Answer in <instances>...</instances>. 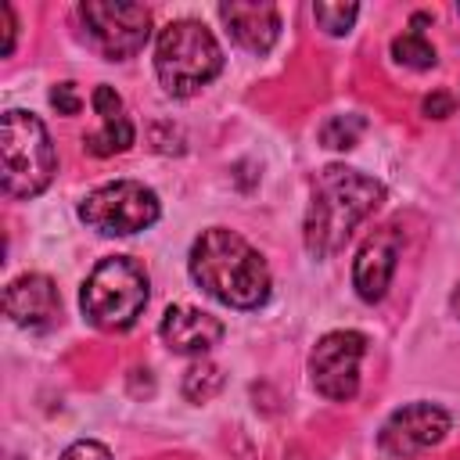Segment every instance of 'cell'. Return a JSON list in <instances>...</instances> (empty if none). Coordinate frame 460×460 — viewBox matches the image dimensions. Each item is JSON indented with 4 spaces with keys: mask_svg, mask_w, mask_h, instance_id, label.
Segmentation results:
<instances>
[{
    "mask_svg": "<svg viewBox=\"0 0 460 460\" xmlns=\"http://www.w3.org/2000/svg\"><path fill=\"white\" fill-rule=\"evenodd\" d=\"M162 216L158 194L137 180H115L104 183L97 190H90L79 201V219L104 234V237H126V234H140L147 226H155Z\"/></svg>",
    "mask_w": 460,
    "mask_h": 460,
    "instance_id": "6",
    "label": "cell"
},
{
    "mask_svg": "<svg viewBox=\"0 0 460 460\" xmlns=\"http://www.w3.org/2000/svg\"><path fill=\"white\" fill-rule=\"evenodd\" d=\"M313 18L327 36H345L352 22L359 18V7L356 4H313Z\"/></svg>",
    "mask_w": 460,
    "mask_h": 460,
    "instance_id": "18",
    "label": "cell"
},
{
    "mask_svg": "<svg viewBox=\"0 0 460 460\" xmlns=\"http://www.w3.org/2000/svg\"><path fill=\"white\" fill-rule=\"evenodd\" d=\"M449 111H453V97L449 93H435V97L424 101V115L428 119H446Z\"/></svg>",
    "mask_w": 460,
    "mask_h": 460,
    "instance_id": "22",
    "label": "cell"
},
{
    "mask_svg": "<svg viewBox=\"0 0 460 460\" xmlns=\"http://www.w3.org/2000/svg\"><path fill=\"white\" fill-rule=\"evenodd\" d=\"M4 313H7L11 323H18L25 331H47L61 313L58 284L47 273L14 277L7 284V291H4Z\"/></svg>",
    "mask_w": 460,
    "mask_h": 460,
    "instance_id": "11",
    "label": "cell"
},
{
    "mask_svg": "<svg viewBox=\"0 0 460 460\" xmlns=\"http://www.w3.org/2000/svg\"><path fill=\"white\" fill-rule=\"evenodd\" d=\"M79 22H83L86 43L108 61H126V58L140 54L151 36V11L144 4L83 0Z\"/></svg>",
    "mask_w": 460,
    "mask_h": 460,
    "instance_id": "7",
    "label": "cell"
},
{
    "mask_svg": "<svg viewBox=\"0 0 460 460\" xmlns=\"http://www.w3.org/2000/svg\"><path fill=\"white\" fill-rule=\"evenodd\" d=\"M385 201V183L349 169L327 165L313 180V198L305 208V248L313 259H327L345 248L352 230Z\"/></svg>",
    "mask_w": 460,
    "mask_h": 460,
    "instance_id": "2",
    "label": "cell"
},
{
    "mask_svg": "<svg viewBox=\"0 0 460 460\" xmlns=\"http://www.w3.org/2000/svg\"><path fill=\"white\" fill-rule=\"evenodd\" d=\"M61 460H115V456H111V449H108L104 442H97V438H79V442H72V446L61 453Z\"/></svg>",
    "mask_w": 460,
    "mask_h": 460,
    "instance_id": "19",
    "label": "cell"
},
{
    "mask_svg": "<svg viewBox=\"0 0 460 460\" xmlns=\"http://www.w3.org/2000/svg\"><path fill=\"white\" fill-rule=\"evenodd\" d=\"M367 338L359 331H327L309 352V381L331 402H349L359 392V359Z\"/></svg>",
    "mask_w": 460,
    "mask_h": 460,
    "instance_id": "8",
    "label": "cell"
},
{
    "mask_svg": "<svg viewBox=\"0 0 460 460\" xmlns=\"http://www.w3.org/2000/svg\"><path fill=\"white\" fill-rule=\"evenodd\" d=\"M187 270L205 295H212L230 309H259L273 288L266 259L241 234L226 226H212L198 234L187 255Z\"/></svg>",
    "mask_w": 460,
    "mask_h": 460,
    "instance_id": "1",
    "label": "cell"
},
{
    "mask_svg": "<svg viewBox=\"0 0 460 460\" xmlns=\"http://www.w3.org/2000/svg\"><path fill=\"white\" fill-rule=\"evenodd\" d=\"M392 58L406 68H431L435 65V47L424 40L420 29H410V32L392 40Z\"/></svg>",
    "mask_w": 460,
    "mask_h": 460,
    "instance_id": "15",
    "label": "cell"
},
{
    "mask_svg": "<svg viewBox=\"0 0 460 460\" xmlns=\"http://www.w3.org/2000/svg\"><path fill=\"white\" fill-rule=\"evenodd\" d=\"M456 11H460V4H456Z\"/></svg>",
    "mask_w": 460,
    "mask_h": 460,
    "instance_id": "24",
    "label": "cell"
},
{
    "mask_svg": "<svg viewBox=\"0 0 460 460\" xmlns=\"http://www.w3.org/2000/svg\"><path fill=\"white\" fill-rule=\"evenodd\" d=\"M158 331L162 341L180 356H205L223 338V323L198 305H169Z\"/></svg>",
    "mask_w": 460,
    "mask_h": 460,
    "instance_id": "13",
    "label": "cell"
},
{
    "mask_svg": "<svg viewBox=\"0 0 460 460\" xmlns=\"http://www.w3.org/2000/svg\"><path fill=\"white\" fill-rule=\"evenodd\" d=\"M449 413L435 402H406L399 410L388 413V420L377 431V446L381 453L395 456V460H413L428 449H435L446 435H449Z\"/></svg>",
    "mask_w": 460,
    "mask_h": 460,
    "instance_id": "9",
    "label": "cell"
},
{
    "mask_svg": "<svg viewBox=\"0 0 460 460\" xmlns=\"http://www.w3.org/2000/svg\"><path fill=\"white\" fill-rule=\"evenodd\" d=\"M0 18H4V58H11L14 50V40H18V22H14V7L11 4H0Z\"/></svg>",
    "mask_w": 460,
    "mask_h": 460,
    "instance_id": "21",
    "label": "cell"
},
{
    "mask_svg": "<svg viewBox=\"0 0 460 460\" xmlns=\"http://www.w3.org/2000/svg\"><path fill=\"white\" fill-rule=\"evenodd\" d=\"M58 172V155L47 126L22 108L0 119V180L7 198H36Z\"/></svg>",
    "mask_w": 460,
    "mask_h": 460,
    "instance_id": "4",
    "label": "cell"
},
{
    "mask_svg": "<svg viewBox=\"0 0 460 460\" xmlns=\"http://www.w3.org/2000/svg\"><path fill=\"white\" fill-rule=\"evenodd\" d=\"M155 72L165 93L190 97L223 72V47L212 36V29H205L201 22L176 18L158 32Z\"/></svg>",
    "mask_w": 460,
    "mask_h": 460,
    "instance_id": "3",
    "label": "cell"
},
{
    "mask_svg": "<svg viewBox=\"0 0 460 460\" xmlns=\"http://www.w3.org/2000/svg\"><path fill=\"white\" fill-rule=\"evenodd\" d=\"M219 18H223L226 32L234 36V43L252 50V54L273 50V43L280 36V14L273 4L230 0V4H219Z\"/></svg>",
    "mask_w": 460,
    "mask_h": 460,
    "instance_id": "12",
    "label": "cell"
},
{
    "mask_svg": "<svg viewBox=\"0 0 460 460\" xmlns=\"http://www.w3.org/2000/svg\"><path fill=\"white\" fill-rule=\"evenodd\" d=\"M399 252H402V234L395 226H381L363 241V248L356 252V262H352V288L363 302L385 298V291L395 277V266H399Z\"/></svg>",
    "mask_w": 460,
    "mask_h": 460,
    "instance_id": "10",
    "label": "cell"
},
{
    "mask_svg": "<svg viewBox=\"0 0 460 460\" xmlns=\"http://www.w3.org/2000/svg\"><path fill=\"white\" fill-rule=\"evenodd\" d=\"M359 133H363V119H359V115H331V119L320 126V140H323V147H334V151H349V147H356Z\"/></svg>",
    "mask_w": 460,
    "mask_h": 460,
    "instance_id": "17",
    "label": "cell"
},
{
    "mask_svg": "<svg viewBox=\"0 0 460 460\" xmlns=\"http://www.w3.org/2000/svg\"><path fill=\"white\" fill-rule=\"evenodd\" d=\"M90 101H93V111L101 119V129H93V133L83 137V151H90L93 158H108V155L126 151L137 133H133V122H129L126 108H122V97L111 86L101 83Z\"/></svg>",
    "mask_w": 460,
    "mask_h": 460,
    "instance_id": "14",
    "label": "cell"
},
{
    "mask_svg": "<svg viewBox=\"0 0 460 460\" xmlns=\"http://www.w3.org/2000/svg\"><path fill=\"white\" fill-rule=\"evenodd\" d=\"M50 104L58 108V115H79L83 97L75 93V83H54V90H50Z\"/></svg>",
    "mask_w": 460,
    "mask_h": 460,
    "instance_id": "20",
    "label": "cell"
},
{
    "mask_svg": "<svg viewBox=\"0 0 460 460\" xmlns=\"http://www.w3.org/2000/svg\"><path fill=\"white\" fill-rule=\"evenodd\" d=\"M147 270L129 255L101 259L79 291V309L97 331H126L147 305Z\"/></svg>",
    "mask_w": 460,
    "mask_h": 460,
    "instance_id": "5",
    "label": "cell"
},
{
    "mask_svg": "<svg viewBox=\"0 0 460 460\" xmlns=\"http://www.w3.org/2000/svg\"><path fill=\"white\" fill-rule=\"evenodd\" d=\"M449 305H453V313H456V320H460V284H456V291L449 295Z\"/></svg>",
    "mask_w": 460,
    "mask_h": 460,
    "instance_id": "23",
    "label": "cell"
},
{
    "mask_svg": "<svg viewBox=\"0 0 460 460\" xmlns=\"http://www.w3.org/2000/svg\"><path fill=\"white\" fill-rule=\"evenodd\" d=\"M219 388H223V370H219L216 363H208V359L194 363V367L183 374V395H187L190 402H208L212 395H219Z\"/></svg>",
    "mask_w": 460,
    "mask_h": 460,
    "instance_id": "16",
    "label": "cell"
}]
</instances>
